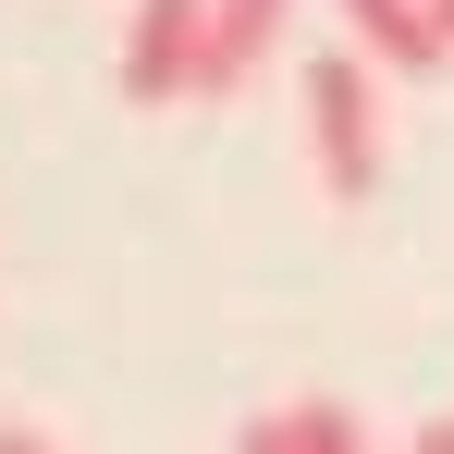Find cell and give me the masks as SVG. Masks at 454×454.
Wrapping results in <instances>:
<instances>
[{
    "instance_id": "cell-7",
    "label": "cell",
    "mask_w": 454,
    "mask_h": 454,
    "mask_svg": "<svg viewBox=\"0 0 454 454\" xmlns=\"http://www.w3.org/2000/svg\"><path fill=\"white\" fill-rule=\"evenodd\" d=\"M0 454H62V442H37V430H0Z\"/></svg>"
},
{
    "instance_id": "cell-9",
    "label": "cell",
    "mask_w": 454,
    "mask_h": 454,
    "mask_svg": "<svg viewBox=\"0 0 454 454\" xmlns=\"http://www.w3.org/2000/svg\"><path fill=\"white\" fill-rule=\"evenodd\" d=\"M430 25H442V50H454V0H430Z\"/></svg>"
},
{
    "instance_id": "cell-5",
    "label": "cell",
    "mask_w": 454,
    "mask_h": 454,
    "mask_svg": "<svg viewBox=\"0 0 454 454\" xmlns=\"http://www.w3.org/2000/svg\"><path fill=\"white\" fill-rule=\"evenodd\" d=\"M295 454H369V430H356V405L307 393V405H295Z\"/></svg>"
},
{
    "instance_id": "cell-4",
    "label": "cell",
    "mask_w": 454,
    "mask_h": 454,
    "mask_svg": "<svg viewBox=\"0 0 454 454\" xmlns=\"http://www.w3.org/2000/svg\"><path fill=\"white\" fill-rule=\"evenodd\" d=\"M344 25H356V50L369 62H393V74H430V62H454L442 25H430V0H332Z\"/></svg>"
},
{
    "instance_id": "cell-8",
    "label": "cell",
    "mask_w": 454,
    "mask_h": 454,
    "mask_svg": "<svg viewBox=\"0 0 454 454\" xmlns=\"http://www.w3.org/2000/svg\"><path fill=\"white\" fill-rule=\"evenodd\" d=\"M418 454H454V418H430V430H418Z\"/></svg>"
},
{
    "instance_id": "cell-1",
    "label": "cell",
    "mask_w": 454,
    "mask_h": 454,
    "mask_svg": "<svg viewBox=\"0 0 454 454\" xmlns=\"http://www.w3.org/2000/svg\"><path fill=\"white\" fill-rule=\"evenodd\" d=\"M307 160H319V184H332L344 209L380 184V86H369L356 50H319V62H307Z\"/></svg>"
},
{
    "instance_id": "cell-6",
    "label": "cell",
    "mask_w": 454,
    "mask_h": 454,
    "mask_svg": "<svg viewBox=\"0 0 454 454\" xmlns=\"http://www.w3.org/2000/svg\"><path fill=\"white\" fill-rule=\"evenodd\" d=\"M233 454H295V405H270V418H246V442Z\"/></svg>"
},
{
    "instance_id": "cell-3",
    "label": "cell",
    "mask_w": 454,
    "mask_h": 454,
    "mask_svg": "<svg viewBox=\"0 0 454 454\" xmlns=\"http://www.w3.org/2000/svg\"><path fill=\"white\" fill-rule=\"evenodd\" d=\"M283 25H295V0H209V50H197V98H233V86L258 74L270 50H283Z\"/></svg>"
},
{
    "instance_id": "cell-2",
    "label": "cell",
    "mask_w": 454,
    "mask_h": 454,
    "mask_svg": "<svg viewBox=\"0 0 454 454\" xmlns=\"http://www.w3.org/2000/svg\"><path fill=\"white\" fill-rule=\"evenodd\" d=\"M197 50H209V0H136V25H123V98L136 111L197 98Z\"/></svg>"
}]
</instances>
